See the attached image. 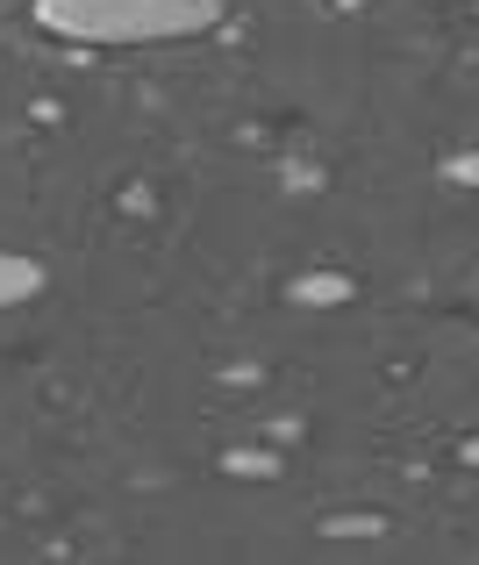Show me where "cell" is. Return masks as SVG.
<instances>
[{
	"label": "cell",
	"instance_id": "cell-1",
	"mask_svg": "<svg viewBox=\"0 0 479 565\" xmlns=\"http://www.w3.org/2000/svg\"><path fill=\"white\" fill-rule=\"evenodd\" d=\"M36 22L72 43H172L222 22V0H36Z\"/></svg>",
	"mask_w": 479,
	"mask_h": 565
},
{
	"label": "cell",
	"instance_id": "cell-2",
	"mask_svg": "<svg viewBox=\"0 0 479 565\" xmlns=\"http://www.w3.org/2000/svg\"><path fill=\"white\" fill-rule=\"evenodd\" d=\"M43 294V265L29 250H0V308H22Z\"/></svg>",
	"mask_w": 479,
	"mask_h": 565
},
{
	"label": "cell",
	"instance_id": "cell-3",
	"mask_svg": "<svg viewBox=\"0 0 479 565\" xmlns=\"http://www.w3.org/2000/svg\"><path fill=\"white\" fill-rule=\"evenodd\" d=\"M287 301L294 308H337V301H351V273H301V279H287Z\"/></svg>",
	"mask_w": 479,
	"mask_h": 565
},
{
	"label": "cell",
	"instance_id": "cell-4",
	"mask_svg": "<svg viewBox=\"0 0 479 565\" xmlns=\"http://www.w3.org/2000/svg\"><path fill=\"white\" fill-rule=\"evenodd\" d=\"M222 466H230V472H244V480H273V472H279V458H273V451H230Z\"/></svg>",
	"mask_w": 479,
	"mask_h": 565
},
{
	"label": "cell",
	"instance_id": "cell-5",
	"mask_svg": "<svg viewBox=\"0 0 479 565\" xmlns=\"http://www.w3.org/2000/svg\"><path fill=\"white\" fill-rule=\"evenodd\" d=\"M380 515H337V523H329V537H380Z\"/></svg>",
	"mask_w": 479,
	"mask_h": 565
},
{
	"label": "cell",
	"instance_id": "cell-6",
	"mask_svg": "<svg viewBox=\"0 0 479 565\" xmlns=\"http://www.w3.org/2000/svg\"><path fill=\"white\" fill-rule=\"evenodd\" d=\"M444 172H451L458 186H479V151H466V158H451V166H444Z\"/></svg>",
	"mask_w": 479,
	"mask_h": 565
},
{
	"label": "cell",
	"instance_id": "cell-7",
	"mask_svg": "<svg viewBox=\"0 0 479 565\" xmlns=\"http://www.w3.org/2000/svg\"><path fill=\"white\" fill-rule=\"evenodd\" d=\"M458 466H472V472H479V437H466V444H458Z\"/></svg>",
	"mask_w": 479,
	"mask_h": 565
}]
</instances>
